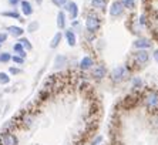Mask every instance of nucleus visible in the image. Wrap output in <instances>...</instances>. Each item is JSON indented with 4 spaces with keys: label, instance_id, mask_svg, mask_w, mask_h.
I'll return each mask as SVG.
<instances>
[{
    "label": "nucleus",
    "instance_id": "nucleus-1",
    "mask_svg": "<svg viewBox=\"0 0 158 145\" xmlns=\"http://www.w3.org/2000/svg\"><path fill=\"white\" fill-rule=\"evenodd\" d=\"M101 27V20L98 19V16L94 13H88L87 19H85V29L90 33H96Z\"/></svg>",
    "mask_w": 158,
    "mask_h": 145
},
{
    "label": "nucleus",
    "instance_id": "nucleus-2",
    "mask_svg": "<svg viewBox=\"0 0 158 145\" xmlns=\"http://www.w3.org/2000/svg\"><path fill=\"white\" fill-rule=\"evenodd\" d=\"M127 77H128V71L125 67H115L111 72V80L115 83H121V81L127 80Z\"/></svg>",
    "mask_w": 158,
    "mask_h": 145
},
{
    "label": "nucleus",
    "instance_id": "nucleus-3",
    "mask_svg": "<svg viewBox=\"0 0 158 145\" xmlns=\"http://www.w3.org/2000/svg\"><path fill=\"white\" fill-rule=\"evenodd\" d=\"M148 58H150V56H148V53L145 50H138L137 53H134L132 54V60H134V63H135L137 65H143V64H147Z\"/></svg>",
    "mask_w": 158,
    "mask_h": 145
},
{
    "label": "nucleus",
    "instance_id": "nucleus-4",
    "mask_svg": "<svg viewBox=\"0 0 158 145\" xmlns=\"http://www.w3.org/2000/svg\"><path fill=\"white\" fill-rule=\"evenodd\" d=\"M144 101H145V104H147L148 108H151V110L157 108L158 107V93L157 91H150V93L145 95Z\"/></svg>",
    "mask_w": 158,
    "mask_h": 145
},
{
    "label": "nucleus",
    "instance_id": "nucleus-5",
    "mask_svg": "<svg viewBox=\"0 0 158 145\" xmlns=\"http://www.w3.org/2000/svg\"><path fill=\"white\" fill-rule=\"evenodd\" d=\"M0 145H17V138L11 132H3L0 135Z\"/></svg>",
    "mask_w": 158,
    "mask_h": 145
},
{
    "label": "nucleus",
    "instance_id": "nucleus-6",
    "mask_svg": "<svg viewBox=\"0 0 158 145\" xmlns=\"http://www.w3.org/2000/svg\"><path fill=\"white\" fill-rule=\"evenodd\" d=\"M64 7H66V10L69 11V14H70V17L73 19H77L78 16V7H77V4L74 3V2H67L66 4H64Z\"/></svg>",
    "mask_w": 158,
    "mask_h": 145
},
{
    "label": "nucleus",
    "instance_id": "nucleus-7",
    "mask_svg": "<svg viewBox=\"0 0 158 145\" xmlns=\"http://www.w3.org/2000/svg\"><path fill=\"white\" fill-rule=\"evenodd\" d=\"M123 11H124V6H123L120 2H114V3L111 4L110 14L113 16V17H118V16H121Z\"/></svg>",
    "mask_w": 158,
    "mask_h": 145
},
{
    "label": "nucleus",
    "instance_id": "nucleus-8",
    "mask_svg": "<svg viewBox=\"0 0 158 145\" xmlns=\"http://www.w3.org/2000/svg\"><path fill=\"white\" fill-rule=\"evenodd\" d=\"M20 7H22V13L24 16H31L33 14V6H31V3L27 2V0L20 2Z\"/></svg>",
    "mask_w": 158,
    "mask_h": 145
},
{
    "label": "nucleus",
    "instance_id": "nucleus-9",
    "mask_svg": "<svg viewBox=\"0 0 158 145\" xmlns=\"http://www.w3.org/2000/svg\"><path fill=\"white\" fill-rule=\"evenodd\" d=\"M107 74V70L104 65H97L96 68L93 70V77L94 78H97V80H101V78H104Z\"/></svg>",
    "mask_w": 158,
    "mask_h": 145
},
{
    "label": "nucleus",
    "instance_id": "nucleus-10",
    "mask_svg": "<svg viewBox=\"0 0 158 145\" xmlns=\"http://www.w3.org/2000/svg\"><path fill=\"white\" fill-rule=\"evenodd\" d=\"M34 122V115L31 113H24L22 115V124L24 127H31V124Z\"/></svg>",
    "mask_w": 158,
    "mask_h": 145
},
{
    "label": "nucleus",
    "instance_id": "nucleus-11",
    "mask_svg": "<svg viewBox=\"0 0 158 145\" xmlns=\"http://www.w3.org/2000/svg\"><path fill=\"white\" fill-rule=\"evenodd\" d=\"M7 31H9V34L13 36V37H22V34L24 33V30H23L22 27H19V26H9Z\"/></svg>",
    "mask_w": 158,
    "mask_h": 145
},
{
    "label": "nucleus",
    "instance_id": "nucleus-12",
    "mask_svg": "<svg viewBox=\"0 0 158 145\" xmlns=\"http://www.w3.org/2000/svg\"><path fill=\"white\" fill-rule=\"evenodd\" d=\"M94 64V61H93V58L91 57H88V56H85V57L81 58V61H80V67L81 70H88V68H91V65Z\"/></svg>",
    "mask_w": 158,
    "mask_h": 145
},
{
    "label": "nucleus",
    "instance_id": "nucleus-13",
    "mask_svg": "<svg viewBox=\"0 0 158 145\" xmlns=\"http://www.w3.org/2000/svg\"><path fill=\"white\" fill-rule=\"evenodd\" d=\"M151 41L147 40V39H138V40H135V43H134V46H135L137 48H150L151 47Z\"/></svg>",
    "mask_w": 158,
    "mask_h": 145
},
{
    "label": "nucleus",
    "instance_id": "nucleus-14",
    "mask_svg": "<svg viewBox=\"0 0 158 145\" xmlns=\"http://www.w3.org/2000/svg\"><path fill=\"white\" fill-rule=\"evenodd\" d=\"M64 36H66V40L70 46H76L77 39H76V34H74L73 30H66V34H64Z\"/></svg>",
    "mask_w": 158,
    "mask_h": 145
},
{
    "label": "nucleus",
    "instance_id": "nucleus-15",
    "mask_svg": "<svg viewBox=\"0 0 158 145\" xmlns=\"http://www.w3.org/2000/svg\"><path fill=\"white\" fill-rule=\"evenodd\" d=\"M13 50H15V53L17 56H20V57H26V51H24V48H23V46L20 43H16L15 46H13Z\"/></svg>",
    "mask_w": 158,
    "mask_h": 145
},
{
    "label": "nucleus",
    "instance_id": "nucleus-16",
    "mask_svg": "<svg viewBox=\"0 0 158 145\" xmlns=\"http://www.w3.org/2000/svg\"><path fill=\"white\" fill-rule=\"evenodd\" d=\"M57 26H59V29H64L66 27V14L63 11H60L57 14Z\"/></svg>",
    "mask_w": 158,
    "mask_h": 145
},
{
    "label": "nucleus",
    "instance_id": "nucleus-17",
    "mask_svg": "<svg viewBox=\"0 0 158 145\" xmlns=\"http://www.w3.org/2000/svg\"><path fill=\"white\" fill-rule=\"evenodd\" d=\"M91 4L96 9H101V10H106L107 6V0H91Z\"/></svg>",
    "mask_w": 158,
    "mask_h": 145
},
{
    "label": "nucleus",
    "instance_id": "nucleus-18",
    "mask_svg": "<svg viewBox=\"0 0 158 145\" xmlns=\"http://www.w3.org/2000/svg\"><path fill=\"white\" fill-rule=\"evenodd\" d=\"M60 41H61V33H57V34L53 37L52 43H50V47H52V48H56V47H57V46L60 44Z\"/></svg>",
    "mask_w": 158,
    "mask_h": 145
},
{
    "label": "nucleus",
    "instance_id": "nucleus-19",
    "mask_svg": "<svg viewBox=\"0 0 158 145\" xmlns=\"http://www.w3.org/2000/svg\"><path fill=\"white\" fill-rule=\"evenodd\" d=\"M19 43L23 46V48H26V50H31V43H30L27 39H24V37H20Z\"/></svg>",
    "mask_w": 158,
    "mask_h": 145
},
{
    "label": "nucleus",
    "instance_id": "nucleus-20",
    "mask_svg": "<svg viewBox=\"0 0 158 145\" xmlns=\"http://www.w3.org/2000/svg\"><path fill=\"white\" fill-rule=\"evenodd\" d=\"M121 4L125 9H134L135 7V0H123Z\"/></svg>",
    "mask_w": 158,
    "mask_h": 145
},
{
    "label": "nucleus",
    "instance_id": "nucleus-21",
    "mask_svg": "<svg viewBox=\"0 0 158 145\" xmlns=\"http://www.w3.org/2000/svg\"><path fill=\"white\" fill-rule=\"evenodd\" d=\"M11 61V56L9 53H2L0 54V63H9Z\"/></svg>",
    "mask_w": 158,
    "mask_h": 145
},
{
    "label": "nucleus",
    "instance_id": "nucleus-22",
    "mask_svg": "<svg viewBox=\"0 0 158 145\" xmlns=\"http://www.w3.org/2000/svg\"><path fill=\"white\" fill-rule=\"evenodd\" d=\"M10 81V77L6 72H0V84H9Z\"/></svg>",
    "mask_w": 158,
    "mask_h": 145
},
{
    "label": "nucleus",
    "instance_id": "nucleus-23",
    "mask_svg": "<svg viewBox=\"0 0 158 145\" xmlns=\"http://www.w3.org/2000/svg\"><path fill=\"white\" fill-rule=\"evenodd\" d=\"M3 16H6V17H15V19H20V14H19L17 11H4ZM22 20V19H20Z\"/></svg>",
    "mask_w": 158,
    "mask_h": 145
},
{
    "label": "nucleus",
    "instance_id": "nucleus-24",
    "mask_svg": "<svg viewBox=\"0 0 158 145\" xmlns=\"http://www.w3.org/2000/svg\"><path fill=\"white\" fill-rule=\"evenodd\" d=\"M11 60H13V63H16L17 65H22L23 63H24V58L20 57V56H13V57H11Z\"/></svg>",
    "mask_w": 158,
    "mask_h": 145
},
{
    "label": "nucleus",
    "instance_id": "nucleus-25",
    "mask_svg": "<svg viewBox=\"0 0 158 145\" xmlns=\"http://www.w3.org/2000/svg\"><path fill=\"white\" fill-rule=\"evenodd\" d=\"M143 85V81L140 80V78H134L132 80V88H135V90H138V88Z\"/></svg>",
    "mask_w": 158,
    "mask_h": 145
},
{
    "label": "nucleus",
    "instance_id": "nucleus-26",
    "mask_svg": "<svg viewBox=\"0 0 158 145\" xmlns=\"http://www.w3.org/2000/svg\"><path fill=\"white\" fill-rule=\"evenodd\" d=\"M37 29H39V23H37V22H33V23H30V24H29V31L30 33L36 31Z\"/></svg>",
    "mask_w": 158,
    "mask_h": 145
},
{
    "label": "nucleus",
    "instance_id": "nucleus-27",
    "mask_svg": "<svg viewBox=\"0 0 158 145\" xmlns=\"http://www.w3.org/2000/svg\"><path fill=\"white\" fill-rule=\"evenodd\" d=\"M52 2L56 4V6H59V7L60 6H64V4L67 3V0H52Z\"/></svg>",
    "mask_w": 158,
    "mask_h": 145
},
{
    "label": "nucleus",
    "instance_id": "nucleus-28",
    "mask_svg": "<svg viewBox=\"0 0 158 145\" xmlns=\"http://www.w3.org/2000/svg\"><path fill=\"white\" fill-rule=\"evenodd\" d=\"M6 40H7V34L6 33H0V44L4 43Z\"/></svg>",
    "mask_w": 158,
    "mask_h": 145
},
{
    "label": "nucleus",
    "instance_id": "nucleus-29",
    "mask_svg": "<svg viewBox=\"0 0 158 145\" xmlns=\"http://www.w3.org/2000/svg\"><path fill=\"white\" fill-rule=\"evenodd\" d=\"M103 141V137H97L94 141H93V144L91 145H97V144H100V142Z\"/></svg>",
    "mask_w": 158,
    "mask_h": 145
},
{
    "label": "nucleus",
    "instance_id": "nucleus-30",
    "mask_svg": "<svg viewBox=\"0 0 158 145\" xmlns=\"http://www.w3.org/2000/svg\"><path fill=\"white\" fill-rule=\"evenodd\" d=\"M10 74H20V70L15 68V67H11V68H10Z\"/></svg>",
    "mask_w": 158,
    "mask_h": 145
},
{
    "label": "nucleus",
    "instance_id": "nucleus-31",
    "mask_svg": "<svg viewBox=\"0 0 158 145\" xmlns=\"http://www.w3.org/2000/svg\"><path fill=\"white\" fill-rule=\"evenodd\" d=\"M20 3V0H9V4L10 6H16V4Z\"/></svg>",
    "mask_w": 158,
    "mask_h": 145
},
{
    "label": "nucleus",
    "instance_id": "nucleus-32",
    "mask_svg": "<svg viewBox=\"0 0 158 145\" xmlns=\"http://www.w3.org/2000/svg\"><path fill=\"white\" fill-rule=\"evenodd\" d=\"M154 58L157 60V63H158V50H155V51H154Z\"/></svg>",
    "mask_w": 158,
    "mask_h": 145
},
{
    "label": "nucleus",
    "instance_id": "nucleus-33",
    "mask_svg": "<svg viewBox=\"0 0 158 145\" xmlns=\"http://www.w3.org/2000/svg\"><path fill=\"white\" fill-rule=\"evenodd\" d=\"M36 2H37L39 4H41V2H43V0H36Z\"/></svg>",
    "mask_w": 158,
    "mask_h": 145
},
{
    "label": "nucleus",
    "instance_id": "nucleus-34",
    "mask_svg": "<svg viewBox=\"0 0 158 145\" xmlns=\"http://www.w3.org/2000/svg\"><path fill=\"white\" fill-rule=\"evenodd\" d=\"M157 124H158V120H157Z\"/></svg>",
    "mask_w": 158,
    "mask_h": 145
},
{
    "label": "nucleus",
    "instance_id": "nucleus-35",
    "mask_svg": "<svg viewBox=\"0 0 158 145\" xmlns=\"http://www.w3.org/2000/svg\"><path fill=\"white\" fill-rule=\"evenodd\" d=\"M0 46H2V44H0Z\"/></svg>",
    "mask_w": 158,
    "mask_h": 145
}]
</instances>
